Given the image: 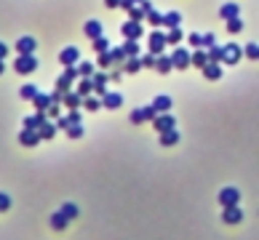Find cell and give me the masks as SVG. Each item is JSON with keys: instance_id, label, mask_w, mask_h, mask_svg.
<instances>
[{"instance_id": "1", "label": "cell", "mask_w": 259, "mask_h": 240, "mask_svg": "<svg viewBox=\"0 0 259 240\" xmlns=\"http://www.w3.org/2000/svg\"><path fill=\"white\" fill-rule=\"evenodd\" d=\"M14 70L19 72V75H32L35 70H38V59H35V53H19L14 62Z\"/></svg>"}, {"instance_id": "2", "label": "cell", "mask_w": 259, "mask_h": 240, "mask_svg": "<svg viewBox=\"0 0 259 240\" xmlns=\"http://www.w3.org/2000/svg\"><path fill=\"white\" fill-rule=\"evenodd\" d=\"M171 59H174V67H177V70H187L190 64H192V51L182 48V45H174Z\"/></svg>"}, {"instance_id": "3", "label": "cell", "mask_w": 259, "mask_h": 240, "mask_svg": "<svg viewBox=\"0 0 259 240\" xmlns=\"http://www.w3.org/2000/svg\"><path fill=\"white\" fill-rule=\"evenodd\" d=\"M219 203H222V208L238 206V203H240V190H235V187H225V190L219 192Z\"/></svg>"}, {"instance_id": "4", "label": "cell", "mask_w": 259, "mask_h": 240, "mask_svg": "<svg viewBox=\"0 0 259 240\" xmlns=\"http://www.w3.org/2000/svg\"><path fill=\"white\" fill-rule=\"evenodd\" d=\"M120 32H123L128 40H139L144 30H142V22H134V19H128V22H123V24H120Z\"/></svg>"}, {"instance_id": "5", "label": "cell", "mask_w": 259, "mask_h": 240, "mask_svg": "<svg viewBox=\"0 0 259 240\" xmlns=\"http://www.w3.org/2000/svg\"><path fill=\"white\" fill-rule=\"evenodd\" d=\"M152 126H155V131L163 134V131H171V128H177V120H174L169 112H158V117L152 120Z\"/></svg>"}, {"instance_id": "6", "label": "cell", "mask_w": 259, "mask_h": 240, "mask_svg": "<svg viewBox=\"0 0 259 240\" xmlns=\"http://www.w3.org/2000/svg\"><path fill=\"white\" fill-rule=\"evenodd\" d=\"M166 45H169V38H166V32H150V53H161L166 51Z\"/></svg>"}, {"instance_id": "7", "label": "cell", "mask_w": 259, "mask_h": 240, "mask_svg": "<svg viewBox=\"0 0 259 240\" xmlns=\"http://www.w3.org/2000/svg\"><path fill=\"white\" fill-rule=\"evenodd\" d=\"M155 117H158V109L150 104V107L134 109V112H131V123H144V120H155Z\"/></svg>"}, {"instance_id": "8", "label": "cell", "mask_w": 259, "mask_h": 240, "mask_svg": "<svg viewBox=\"0 0 259 240\" xmlns=\"http://www.w3.org/2000/svg\"><path fill=\"white\" fill-rule=\"evenodd\" d=\"M19 142H22V147H35L38 142H43V136H40L38 128H24L19 134Z\"/></svg>"}, {"instance_id": "9", "label": "cell", "mask_w": 259, "mask_h": 240, "mask_svg": "<svg viewBox=\"0 0 259 240\" xmlns=\"http://www.w3.org/2000/svg\"><path fill=\"white\" fill-rule=\"evenodd\" d=\"M78 59H80V51L75 48V45H67V48L59 53V62L64 64V67H75Z\"/></svg>"}, {"instance_id": "10", "label": "cell", "mask_w": 259, "mask_h": 240, "mask_svg": "<svg viewBox=\"0 0 259 240\" xmlns=\"http://www.w3.org/2000/svg\"><path fill=\"white\" fill-rule=\"evenodd\" d=\"M222 221H225V224H240V221H243V211L238 206L222 208Z\"/></svg>"}, {"instance_id": "11", "label": "cell", "mask_w": 259, "mask_h": 240, "mask_svg": "<svg viewBox=\"0 0 259 240\" xmlns=\"http://www.w3.org/2000/svg\"><path fill=\"white\" fill-rule=\"evenodd\" d=\"M240 56H243V48H240V45H235V43L225 45V64H238Z\"/></svg>"}, {"instance_id": "12", "label": "cell", "mask_w": 259, "mask_h": 240, "mask_svg": "<svg viewBox=\"0 0 259 240\" xmlns=\"http://www.w3.org/2000/svg\"><path fill=\"white\" fill-rule=\"evenodd\" d=\"M48 115H45V112H40V109H38V112H35V115H30V117H24V128H38V131H40V128L45 126V123H48Z\"/></svg>"}, {"instance_id": "13", "label": "cell", "mask_w": 259, "mask_h": 240, "mask_svg": "<svg viewBox=\"0 0 259 240\" xmlns=\"http://www.w3.org/2000/svg\"><path fill=\"white\" fill-rule=\"evenodd\" d=\"M35 48H38V40L30 38V35H24V38L16 40V51L19 53H35Z\"/></svg>"}, {"instance_id": "14", "label": "cell", "mask_w": 259, "mask_h": 240, "mask_svg": "<svg viewBox=\"0 0 259 240\" xmlns=\"http://www.w3.org/2000/svg\"><path fill=\"white\" fill-rule=\"evenodd\" d=\"M155 70H158V75H169V72L177 70V67H174V59L169 56V53H161V56H158V64H155Z\"/></svg>"}, {"instance_id": "15", "label": "cell", "mask_w": 259, "mask_h": 240, "mask_svg": "<svg viewBox=\"0 0 259 240\" xmlns=\"http://www.w3.org/2000/svg\"><path fill=\"white\" fill-rule=\"evenodd\" d=\"M83 32H86V38H91V40L101 38V22H96V19H88L86 24H83Z\"/></svg>"}, {"instance_id": "16", "label": "cell", "mask_w": 259, "mask_h": 240, "mask_svg": "<svg viewBox=\"0 0 259 240\" xmlns=\"http://www.w3.org/2000/svg\"><path fill=\"white\" fill-rule=\"evenodd\" d=\"M219 16H222L225 22H230V19H238V16H240V8H238V3H225V6L219 8Z\"/></svg>"}, {"instance_id": "17", "label": "cell", "mask_w": 259, "mask_h": 240, "mask_svg": "<svg viewBox=\"0 0 259 240\" xmlns=\"http://www.w3.org/2000/svg\"><path fill=\"white\" fill-rule=\"evenodd\" d=\"M200 72L206 75V80H219V78H222V64H219V62H209Z\"/></svg>"}, {"instance_id": "18", "label": "cell", "mask_w": 259, "mask_h": 240, "mask_svg": "<svg viewBox=\"0 0 259 240\" xmlns=\"http://www.w3.org/2000/svg\"><path fill=\"white\" fill-rule=\"evenodd\" d=\"M107 80H110V75H105V72H96V75H94V91H96V96H105L107 94Z\"/></svg>"}, {"instance_id": "19", "label": "cell", "mask_w": 259, "mask_h": 240, "mask_svg": "<svg viewBox=\"0 0 259 240\" xmlns=\"http://www.w3.org/2000/svg\"><path fill=\"white\" fill-rule=\"evenodd\" d=\"M209 62H211V59H209V51H203V48H195V51H192V67L203 70Z\"/></svg>"}, {"instance_id": "20", "label": "cell", "mask_w": 259, "mask_h": 240, "mask_svg": "<svg viewBox=\"0 0 259 240\" xmlns=\"http://www.w3.org/2000/svg\"><path fill=\"white\" fill-rule=\"evenodd\" d=\"M83 101H86V96H83L80 91H70V94L64 96V104H67L70 109H78V107L83 104Z\"/></svg>"}, {"instance_id": "21", "label": "cell", "mask_w": 259, "mask_h": 240, "mask_svg": "<svg viewBox=\"0 0 259 240\" xmlns=\"http://www.w3.org/2000/svg\"><path fill=\"white\" fill-rule=\"evenodd\" d=\"M32 104L38 107L40 112H45V109H48V107L54 104V99H51V94H38V96L32 99Z\"/></svg>"}, {"instance_id": "22", "label": "cell", "mask_w": 259, "mask_h": 240, "mask_svg": "<svg viewBox=\"0 0 259 240\" xmlns=\"http://www.w3.org/2000/svg\"><path fill=\"white\" fill-rule=\"evenodd\" d=\"M101 101H105L107 109H118L120 104H123V96H120V94H105V96H101Z\"/></svg>"}, {"instance_id": "23", "label": "cell", "mask_w": 259, "mask_h": 240, "mask_svg": "<svg viewBox=\"0 0 259 240\" xmlns=\"http://www.w3.org/2000/svg\"><path fill=\"white\" fill-rule=\"evenodd\" d=\"M152 107L158 109V112H169V109H171V96H166V94H161V96H155V101H152Z\"/></svg>"}, {"instance_id": "24", "label": "cell", "mask_w": 259, "mask_h": 240, "mask_svg": "<svg viewBox=\"0 0 259 240\" xmlns=\"http://www.w3.org/2000/svg\"><path fill=\"white\" fill-rule=\"evenodd\" d=\"M38 94H40V91H38V88H35V86H32V83H24V86L19 88V96H22L24 101H32V99H35V96H38Z\"/></svg>"}, {"instance_id": "25", "label": "cell", "mask_w": 259, "mask_h": 240, "mask_svg": "<svg viewBox=\"0 0 259 240\" xmlns=\"http://www.w3.org/2000/svg\"><path fill=\"white\" fill-rule=\"evenodd\" d=\"M177 142H179L177 128H171V131H163V134H161V144H163V147H174Z\"/></svg>"}, {"instance_id": "26", "label": "cell", "mask_w": 259, "mask_h": 240, "mask_svg": "<svg viewBox=\"0 0 259 240\" xmlns=\"http://www.w3.org/2000/svg\"><path fill=\"white\" fill-rule=\"evenodd\" d=\"M179 22H182V14H179V11H169V14L163 16V27H169V30L179 27Z\"/></svg>"}, {"instance_id": "27", "label": "cell", "mask_w": 259, "mask_h": 240, "mask_svg": "<svg viewBox=\"0 0 259 240\" xmlns=\"http://www.w3.org/2000/svg\"><path fill=\"white\" fill-rule=\"evenodd\" d=\"M123 51L128 53V59L139 56V53H142V48H139V40H128V38H126V43H123Z\"/></svg>"}, {"instance_id": "28", "label": "cell", "mask_w": 259, "mask_h": 240, "mask_svg": "<svg viewBox=\"0 0 259 240\" xmlns=\"http://www.w3.org/2000/svg\"><path fill=\"white\" fill-rule=\"evenodd\" d=\"M78 91H80L83 96L96 94V91H94V78H83V80H80V86H78Z\"/></svg>"}, {"instance_id": "29", "label": "cell", "mask_w": 259, "mask_h": 240, "mask_svg": "<svg viewBox=\"0 0 259 240\" xmlns=\"http://www.w3.org/2000/svg\"><path fill=\"white\" fill-rule=\"evenodd\" d=\"M110 56H113V64H126L128 62V53L123 51V45H120V48H110Z\"/></svg>"}, {"instance_id": "30", "label": "cell", "mask_w": 259, "mask_h": 240, "mask_svg": "<svg viewBox=\"0 0 259 240\" xmlns=\"http://www.w3.org/2000/svg\"><path fill=\"white\" fill-rule=\"evenodd\" d=\"M83 107H86L88 112H96V109H101V107H105V101H101V99H96V96H86V101H83Z\"/></svg>"}, {"instance_id": "31", "label": "cell", "mask_w": 259, "mask_h": 240, "mask_svg": "<svg viewBox=\"0 0 259 240\" xmlns=\"http://www.w3.org/2000/svg\"><path fill=\"white\" fill-rule=\"evenodd\" d=\"M123 70L128 72V75H134V72H139V70H144V67H142V59H139V56L128 59V62L123 64Z\"/></svg>"}, {"instance_id": "32", "label": "cell", "mask_w": 259, "mask_h": 240, "mask_svg": "<svg viewBox=\"0 0 259 240\" xmlns=\"http://www.w3.org/2000/svg\"><path fill=\"white\" fill-rule=\"evenodd\" d=\"M206 51H209V59L211 62L225 64V48H222V45H214V48H206Z\"/></svg>"}, {"instance_id": "33", "label": "cell", "mask_w": 259, "mask_h": 240, "mask_svg": "<svg viewBox=\"0 0 259 240\" xmlns=\"http://www.w3.org/2000/svg\"><path fill=\"white\" fill-rule=\"evenodd\" d=\"M57 131H59V126L48 120V123H45V126L40 128V136H43V139H54V136H57Z\"/></svg>"}, {"instance_id": "34", "label": "cell", "mask_w": 259, "mask_h": 240, "mask_svg": "<svg viewBox=\"0 0 259 240\" xmlns=\"http://www.w3.org/2000/svg\"><path fill=\"white\" fill-rule=\"evenodd\" d=\"M67 221H70V219L64 216L62 211H57V214L51 216V227H54V229H64V227H67Z\"/></svg>"}, {"instance_id": "35", "label": "cell", "mask_w": 259, "mask_h": 240, "mask_svg": "<svg viewBox=\"0 0 259 240\" xmlns=\"http://www.w3.org/2000/svg\"><path fill=\"white\" fill-rule=\"evenodd\" d=\"M144 16H147V11H144V6H142V3H136L131 11H128V19H134V22H142Z\"/></svg>"}, {"instance_id": "36", "label": "cell", "mask_w": 259, "mask_h": 240, "mask_svg": "<svg viewBox=\"0 0 259 240\" xmlns=\"http://www.w3.org/2000/svg\"><path fill=\"white\" fill-rule=\"evenodd\" d=\"M78 72H80V78H94V64H91V62H80Z\"/></svg>"}, {"instance_id": "37", "label": "cell", "mask_w": 259, "mask_h": 240, "mask_svg": "<svg viewBox=\"0 0 259 240\" xmlns=\"http://www.w3.org/2000/svg\"><path fill=\"white\" fill-rule=\"evenodd\" d=\"M166 38H169L171 45H179V43H182V30H179V27H174V30L166 32Z\"/></svg>"}, {"instance_id": "38", "label": "cell", "mask_w": 259, "mask_h": 240, "mask_svg": "<svg viewBox=\"0 0 259 240\" xmlns=\"http://www.w3.org/2000/svg\"><path fill=\"white\" fill-rule=\"evenodd\" d=\"M163 16H166V14H161V11H155V8H152V11L147 14V22H150L152 27H161V24H163Z\"/></svg>"}, {"instance_id": "39", "label": "cell", "mask_w": 259, "mask_h": 240, "mask_svg": "<svg viewBox=\"0 0 259 240\" xmlns=\"http://www.w3.org/2000/svg\"><path fill=\"white\" fill-rule=\"evenodd\" d=\"M91 43H94V51H96V53H105V51H110V43H107L105 35H101V38H96V40H91Z\"/></svg>"}, {"instance_id": "40", "label": "cell", "mask_w": 259, "mask_h": 240, "mask_svg": "<svg viewBox=\"0 0 259 240\" xmlns=\"http://www.w3.org/2000/svg\"><path fill=\"white\" fill-rule=\"evenodd\" d=\"M62 214L67 216V219H75V216H78V206H75V203H64V206H62Z\"/></svg>"}, {"instance_id": "41", "label": "cell", "mask_w": 259, "mask_h": 240, "mask_svg": "<svg viewBox=\"0 0 259 240\" xmlns=\"http://www.w3.org/2000/svg\"><path fill=\"white\" fill-rule=\"evenodd\" d=\"M240 30H243V19H240V16H238V19H230V22H227V32L238 35Z\"/></svg>"}, {"instance_id": "42", "label": "cell", "mask_w": 259, "mask_h": 240, "mask_svg": "<svg viewBox=\"0 0 259 240\" xmlns=\"http://www.w3.org/2000/svg\"><path fill=\"white\" fill-rule=\"evenodd\" d=\"M155 64H158V53H144V56H142V67L144 70L155 67Z\"/></svg>"}, {"instance_id": "43", "label": "cell", "mask_w": 259, "mask_h": 240, "mask_svg": "<svg viewBox=\"0 0 259 240\" xmlns=\"http://www.w3.org/2000/svg\"><path fill=\"white\" fill-rule=\"evenodd\" d=\"M187 43L192 45V51H195V48H203V35H200V32H192L190 38H187Z\"/></svg>"}, {"instance_id": "44", "label": "cell", "mask_w": 259, "mask_h": 240, "mask_svg": "<svg viewBox=\"0 0 259 240\" xmlns=\"http://www.w3.org/2000/svg\"><path fill=\"white\" fill-rule=\"evenodd\" d=\"M96 62H99V67H101V70H107L110 64H113V56H110V51H105V53H99V59H96Z\"/></svg>"}, {"instance_id": "45", "label": "cell", "mask_w": 259, "mask_h": 240, "mask_svg": "<svg viewBox=\"0 0 259 240\" xmlns=\"http://www.w3.org/2000/svg\"><path fill=\"white\" fill-rule=\"evenodd\" d=\"M246 59H259V45L256 43H248L246 45Z\"/></svg>"}, {"instance_id": "46", "label": "cell", "mask_w": 259, "mask_h": 240, "mask_svg": "<svg viewBox=\"0 0 259 240\" xmlns=\"http://www.w3.org/2000/svg\"><path fill=\"white\" fill-rule=\"evenodd\" d=\"M67 136H70V139H80V136H83V126L78 123V126H70L67 128Z\"/></svg>"}, {"instance_id": "47", "label": "cell", "mask_w": 259, "mask_h": 240, "mask_svg": "<svg viewBox=\"0 0 259 240\" xmlns=\"http://www.w3.org/2000/svg\"><path fill=\"white\" fill-rule=\"evenodd\" d=\"M70 83H72V80H70L67 75H62V78L57 80V88H59V91H64V94H70Z\"/></svg>"}, {"instance_id": "48", "label": "cell", "mask_w": 259, "mask_h": 240, "mask_svg": "<svg viewBox=\"0 0 259 240\" xmlns=\"http://www.w3.org/2000/svg\"><path fill=\"white\" fill-rule=\"evenodd\" d=\"M214 45H217V38L211 32H206L203 35V48H214Z\"/></svg>"}, {"instance_id": "49", "label": "cell", "mask_w": 259, "mask_h": 240, "mask_svg": "<svg viewBox=\"0 0 259 240\" xmlns=\"http://www.w3.org/2000/svg\"><path fill=\"white\" fill-rule=\"evenodd\" d=\"M8 208H11V198L6 192H0V211H8Z\"/></svg>"}, {"instance_id": "50", "label": "cell", "mask_w": 259, "mask_h": 240, "mask_svg": "<svg viewBox=\"0 0 259 240\" xmlns=\"http://www.w3.org/2000/svg\"><path fill=\"white\" fill-rule=\"evenodd\" d=\"M45 115H48L51 120H54V117H59V104H57V101H54V104H51L48 109H45Z\"/></svg>"}, {"instance_id": "51", "label": "cell", "mask_w": 259, "mask_h": 240, "mask_svg": "<svg viewBox=\"0 0 259 240\" xmlns=\"http://www.w3.org/2000/svg\"><path fill=\"white\" fill-rule=\"evenodd\" d=\"M64 96H67V94H64V91H59V88H57V91H54V94H51V99L57 101V104H64Z\"/></svg>"}, {"instance_id": "52", "label": "cell", "mask_w": 259, "mask_h": 240, "mask_svg": "<svg viewBox=\"0 0 259 240\" xmlns=\"http://www.w3.org/2000/svg\"><path fill=\"white\" fill-rule=\"evenodd\" d=\"M67 117H70V123H72V126H78V123H80V112H78V109H72Z\"/></svg>"}, {"instance_id": "53", "label": "cell", "mask_w": 259, "mask_h": 240, "mask_svg": "<svg viewBox=\"0 0 259 240\" xmlns=\"http://www.w3.org/2000/svg\"><path fill=\"white\" fill-rule=\"evenodd\" d=\"M134 6H136L134 0H120V8H123V11H131Z\"/></svg>"}, {"instance_id": "54", "label": "cell", "mask_w": 259, "mask_h": 240, "mask_svg": "<svg viewBox=\"0 0 259 240\" xmlns=\"http://www.w3.org/2000/svg\"><path fill=\"white\" fill-rule=\"evenodd\" d=\"M59 128H70L72 123H70V117H59V123H57Z\"/></svg>"}, {"instance_id": "55", "label": "cell", "mask_w": 259, "mask_h": 240, "mask_svg": "<svg viewBox=\"0 0 259 240\" xmlns=\"http://www.w3.org/2000/svg\"><path fill=\"white\" fill-rule=\"evenodd\" d=\"M107 8H120V0H105Z\"/></svg>"}, {"instance_id": "56", "label": "cell", "mask_w": 259, "mask_h": 240, "mask_svg": "<svg viewBox=\"0 0 259 240\" xmlns=\"http://www.w3.org/2000/svg\"><path fill=\"white\" fill-rule=\"evenodd\" d=\"M120 78H123V75H120V70H113V72H110V80H120Z\"/></svg>"}, {"instance_id": "57", "label": "cell", "mask_w": 259, "mask_h": 240, "mask_svg": "<svg viewBox=\"0 0 259 240\" xmlns=\"http://www.w3.org/2000/svg\"><path fill=\"white\" fill-rule=\"evenodd\" d=\"M6 53H8V48H6V43H0V59H6Z\"/></svg>"}, {"instance_id": "58", "label": "cell", "mask_w": 259, "mask_h": 240, "mask_svg": "<svg viewBox=\"0 0 259 240\" xmlns=\"http://www.w3.org/2000/svg\"><path fill=\"white\" fill-rule=\"evenodd\" d=\"M3 70H6V67H3V59H0V75H3Z\"/></svg>"}, {"instance_id": "59", "label": "cell", "mask_w": 259, "mask_h": 240, "mask_svg": "<svg viewBox=\"0 0 259 240\" xmlns=\"http://www.w3.org/2000/svg\"><path fill=\"white\" fill-rule=\"evenodd\" d=\"M134 3H144V0H134Z\"/></svg>"}]
</instances>
